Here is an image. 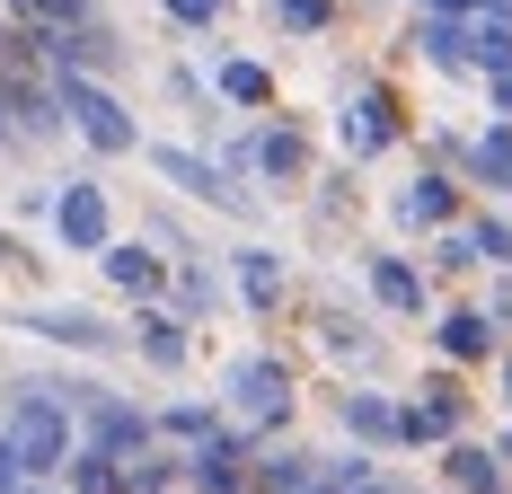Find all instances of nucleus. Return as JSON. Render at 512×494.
Listing matches in <instances>:
<instances>
[{
	"instance_id": "f257e3e1",
	"label": "nucleus",
	"mask_w": 512,
	"mask_h": 494,
	"mask_svg": "<svg viewBox=\"0 0 512 494\" xmlns=\"http://www.w3.org/2000/svg\"><path fill=\"white\" fill-rule=\"evenodd\" d=\"M71 450H80V415H71L45 380L18 389V397H9V415H0V494L45 486L53 468H71Z\"/></svg>"
},
{
	"instance_id": "f03ea898",
	"label": "nucleus",
	"mask_w": 512,
	"mask_h": 494,
	"mask_svg": "<svg viewBox=\"0 0 512 494\" xmlns=\"http://www.w3.org/2000/svg\"><path fill=\"white\" fill-rule=\"evenodd\" d=\"M53 98H62L71 133H80L89 150H106V159H133V150H142V124H133V106L115 98V89L80 80V71H53Z\"/></svg>"
},
{
	"instance_id": "7ed1b4c3",
	"label": "nucleus",
	"mask_w": 512,
	"mask_h": 494,
	"mask_svg": "<svg viewBox=\"0 0 512 494\" xmlns=\"http://www.w3.org/2000/svg\"><path fill=\"white\" fill-rule=\"evenodd\" d=\"M221 415H230V433H274L283 415H292V371L274 362V353H248V362H230V380H221Z\"/></svg>"
},
{
	"instance_id": "20e7f679",
	"label": "nucleus",
	"mask_w": 512,
	"mask_h": 494,
	"mask_svg": "<svg viewBox=\"0 0 512 494\" xmlns=\"http://www.w3.org/2000/svg\"><path fill=\"white\" fill-rule=\"evenodd\" d=\"M80 442L89 450H106L115 468H133V459H151V442H159V424L133 406V397H115V389H98L89 406H80Z\"/></svg>"
},
{
	"instance_id": "39448f33",
	"label": "nucleus",
	"mask_w": 512,
	"mask_h": 494,
	"mask_svg": "<svg viewBox=\"0 0 512 494\" xmlns=\"http://www.w3.org/2000/svg\"><path fill=\"white\" fill-rule=\"evenodd\" d=\"M142 159H151L177 195H195V203H212V212H239V221H248V195H239V177H230L221 159H204V150H177V142H142Z\"/></svg>"
},
{
	"instance_id": "423d86ee",
	"label": "nucleus",
	"mask_w": 512,
	"mask_h": 494,
	"mask_svg": "<svg viewBox=\"0 0 512 494\" xmlns=\"http://www.w3.org/2000/svg\"><path fill=\"white\" fill-rule=\"evenodd\" d=\"M221 168H230V177L301 186V177H309V142H301V133H283V124H256V133H230V142H221Z\"/></svg>"
},
{
	"instance_id": "0eeeda50",
	"label": "nucleus",
	"mask_w": 512,
	"mask_h": 494,
	"mask_svg": "<svg viewBox=\"0 0 512 494\" xmlns=\"http://www.w3.org/2000/svg\"><path fill=\"white\" fill-rule=\"evenodd\" d=\"M18 327H27L36 345H62V353H115L124 345V327H106L98 309H62V300H36Z\"/></svg>"
},
{
	"instance_id": "6e6552de",
	"label": "nucleus",
	"mask_w": 512,
	"mask_h": 494,
	"mask_svg": "<svg viewBox=\"0 0 512 494\" xmlns=\"http://www.w3.org/2000/svg\"><path fill=\"white\" fill-rule=\"evenodd\" d=\"M53 239L80 247V256H106V186H89V177H62V195H53Z\"/></svg>"
},
{
	"instance_id": "1a4fd4ad",
	"label": "nucleus",
	"mask_w": 512,
	"mask_h": 494,
	"mask_svg": "<svg viewBox=\"0 0 512 494\" xmlns=\"http://www.w3.org/2000/svg\"><path fill=\"white\" fill-rule=\"evenodd\" d=\"M256 477V442L248 433H212L204 450H186V486L195 494H248Z\"/></svg>"
},
{
	"instance_id": "9d476101",
	"label": "nucleus",
	"mask_w": 512,
	"mask_h": 494,
	"mask_svg": "<svg viewBox=\"0 0 512 494\" xmlns=\"http://www.w3.org/2000/svg\"><path fill=\"white\" fill-rule=\"evenodd\" d=\"M98 265H106V283H115V292H133V300H159L168 283H177V256H159L151 239H115Z\"/></svg>"
},
{
	"instance_id": "9b49d317",
	"label": "nucleus",
	"mask_w": 512,
	"mask_h": 494,
	"mask_svg": "<svg viewBox=\"0 0 512 494\" xmlns=\"http://www.w3.org/2000/svg\"><path fill=\"white\" fill-rule=\"evenodd\" d=\"M398 133H407V124H398V98H389V89H354V98H345V150H354V159H380Z\"/></svg>"
},
{
	"instance_id": "f8f14e48",
	"label": "nucleus",
	"mask_w": 512,
	"mask_h": 494,
	"mask_svg": "<svg viewBox=\"0 0 512 494\" xmlns=\"http://www.w3.org/2000/svg\"><path fill=\"white\" fill-rule=\"evenodd\" d=\"M398 230H460V186L442 177V168H424V177H407V195H398Z\"/></svg>"
},
{
	"instance_id": "ddd939ff",
	"label": "nucleus",
	"mask_w": 512,
	"mask_h": 494,
	"mask_svg": "<svg viewBox=\"0 0 512 494\" xmlns=\"http://www.w3.org/2000/svg\"><path fill=\"white\" fill-rule=\"evenodd\" d=\"M398 442H460V389L451 380H433V389H415V406H398Z\"/></svg>"
},
{
	"instance_id": "4468645a",
	"label": "nucleus",
	"mask_w": 512,
	"mask_h": 494,
	"mask_svg": "<svg viewBox=\"0 0 512 494\" xmlns=\"http://www.w3.org/2000/svg\"><path fill=\"white\" fill-rule=\"evenodd\" d=\"M433 345H442V362H495V318L468 309V300H451L433 318Z\"/></svg>"
},
{
	"instance_id": "2eb2a0df",
	"label": "nucleus",
	"mask_w": 512,
	"mask_h": 494,
	"mask_svg": "<svg viewBox=\"0 0 512 494\" xmlns=\"http://www.w3.org/2000/svg\"><path fill=\"white\" fill-rule=\"evenodd\" d=\"M336 415H345V433H354L362 450H389V442H398V397H380V389H345Z\"/></svg>"
},
{
	"instance_id": "dca6fc26",
	"label": "nucleus",
	"mask_w": 512,
	"mask_h": 494,
	"mask_svg": "<svg viewBox=\"0 0 512 494\" xmlns=\"http://www.w3.org/2000/svg\"><path fill=\"white\" fill-rule=\"evenodd\" d=\"M0 106L18 115V133H27V142H62V133H71V115H62V98H53V89L9 80V89H0Z\"/></svg>"
},
{
	"instance_id": "f3484780",
	"label": "nucleus",
	"mask_w": 512,
	"mask_h": 494,
	"mask_svg": "<svg viewBox=\"0 0 512 494\" xmlns=\"http://www.w3.org/2000/svg\"><path fill=\"white\" fill-rule=\"evenodd\" d=\"M230 292L248 300V309H274V300H283V256H274V247H239V256H230Z\"/></svg>"
},
{
	"instance_id": "a211bd4d",
	"label": "nucleus",
	"mask_w": 512,
	"mask_h": 494,
	"mask_svg": "<svg viewBox=\"0 0 512 494\" xmlns=\"http://www.w3.org/2000/svg\"><path fill=\"white\" fill-rule=\"evenodd\" d=\"M362 283H371V300H380V309H398V318H415V309H424V274H415L407 256H371V265H362Z\"/></svg>"
},
{
	"instance_id": "6ab92c4d",
	"label": "nucleus",
	"mask_w": 512,
	"mask_h": 494,
	"mask_svg": "<svg viewBox=\"0 0 512 494\" xmlns=\"http://www.w3.org/2000/svg\"><path fill=\"white\" fill-rule=\"evenodd\" d=\"M407 45L424 53L433 71H451V80H468V71H477V62H468V27H460V18H415Z\"/></svg>"
},
{
	"instance_id": "aec40b11",
	"label": "nucleus",
	"mask_w": 512,
	"mask_h": 494,
	"mask_svg": "<svg viewBox=\"0 0 512 494\" xmlns=\"http://www.w3.org/2000/svg\"><path fill=\"white\" fill-rule=\"evenodd\" d=\"M460 168L477 177V186H495V195H512V124H486L477 142H460Z\"/></svg>"
},
{
	"instance_id": "412c9836",
	"label": "nucleus",
	"mask_w": 512,
	"mask_h": 494,
	"mask_svg": "<svg viewBox=\"0 0 512 494\" xmlns=\"http://www.w3.org/2000/svg\"><path fill=\"white\" fill-rule=\"evenodd\" d=\"M133 353H142L151 371H186V318H168V309L133 318Z\"/></svg>"
},
{
	"instance_id": "4be33fe9",
	"label": "nucleus",
	"mask_w": 512,
	"mask_h": 494,
	"mask_svg": "<svg viewBox=\"0 0 512 494\" xmlns=\"http://www.w3.org/2000/svg\"><path fill=\"white\" fill-rule=\"evenodd\" d=\"M442 477H451L460 494H512V486H504V459H495V450H477V442H451V450H442Z\"/></svg>"
},
{
	"instance_id": "5701e85b",
	"label": "nucleus",
	"mask_w": 512,
	"mask_h": 494,
	"mask_svg": "<svg viewBox=\"0 0 512 494\" xmlns=\"http://www.w3.org/2000/svg\"><path fill=\"white\" fill-rule=\"evenodd\" d=\"M212 89L230 106H274V80H265V62H248V53H230V62L212 71Z\"/></svg>"
},
{
	"instance_id": "b1692460",
	"label": "nucleus",
	"mask_w": 512,
	"mask_h": 494,
	"mask_svg": "<svg viewBox=\"0 0 512 494\" xmlns=\"http://www.w3.org/2000/svg\"><path fill=\"white\" fill-rule=\"evenodd\" d=\"M18 18H36L45 36H80V27H98V0H9Z\"/></svg>"
},
{
	"instance_id": "393cba45",
	"label": "nucleus",
	"mask_w": 512,
	"mask_h": 494,
	"mask_svg": "<svg viewBox=\"0 0 512 494\" xmlns=\"http://www.w3.org/2000/svg\"><path fill=\"white\" fill-rule=\"evenodd\" d=\"M151 424H159V442H186V450H204L212 433H230V424H221L212 406H159Z\"/></svg>"
},
{
	"instance_id": "a878e982",
	"label": "nucleus",
	"mask_w": 512,
	"mask_h": 494,
	"mask_svg": "<svg viewBox=\"0 0 512 494\" xmlns=\"http://www.w3.org/2000/svg\"><path fill=\"white\" fill-rule=\"evenodd\" d=\"M468 62H477L486 80H504V71H512V27H504V18H477V27H468Z\"/></svg>"
},
{
	"instance_id": "bb28decb",
	"label": "nucleus",
	"mask_w": 512,
	"mask_h": 494,
	"mask_svg": "<svg viewBox=\"0 0 512 494\" xmlns=\"http://www.w3.org/2000/svg\"><path fill=\"white\" fill-rule=\"evenodd\" d=\"M62 477H71V494H124V468H115V459H106V450H71V468H62Z\"/></svg>"
},
{
	"instance_id": "cd10ccee",
	"label": "nucleus",
	"mask_w": 512,
	"mask_h": 494,
	"mask_svg": "<svg viewBox=\"0 0 512 494\" xmlns=\"http://www.w3.org/2000/svg\"><path fill=\"white\" fill-rule=\"evenodd\" d=\"M468 247H477V265H495V274H512V221L504 212H477V221H460Z\"/></svg>"
},
{
	"instance_id": "c85d7f7f",
	"label": "nucleus",
	"mask_w": 512,
	"mask_h": 494,
	"mask_svg": "<svg viewBox=\"0 0 512 494\" xmlns=\"http://www.w3.org/2000/svg\"><path fill=\"white\" fill-rule=\"evenodd\" d=\"M177 477H186V459H159V450H151V459H133V468H124V494H168Z\"/></svg>"
},
{
	"instance_id": "c756f323",
	"label": "nucleus",
	"mask_w": 512,
	"mask_h": 494,
	"mask_svg": "<svg viewBox=\"0 0 512 494\" xmlns=\"http://www.w3.org/2000/svg\"><path fill=\"white\" fill-rule=\"evenodd\" d=\"M274 18H283L292 36H327V27H336V0H274Z\"/></svg>"
},
{
	"instance_id": "7c9ffc66",
	"label": "nucleus",
	"mask_w": 512,
	"mask_h": 494,
	"mask_svg": "<svg viewBox=\"0 0 512 494\" xmlns=\"http://www.w3.org/2000/svg\"><path fill=\"white\" fill-rule=\"evenodd\" d=\"M177 292H186V318H204L212 300H221V283H212L204 265H195V256H186V265H177Z\"/></svg>"
},
{
	"instance_id": "2f4dec72",
	"label": "nucleus",
	"mask_w": 512,
	"mask_h": 494,
	"mask_svg": "<svg viewBox=\"0 0 512 494\" xmlns=\"http://www.w3.org/2000/svg\"><path fill=\"white\" fill-rule=\"evenodd\" d=\"M318 327H327V345H336V353H354V362H371V336H362V327L345 318V309H318Z\"/></svg>"
},
{
	"instance_id": "473e14b6",
	"label": "nucleus",
	"mask_w": 512,
	"mask_h": 494,
	"mask_svg": "<svg viewBox=\"0 0 512 494\" xmlns=\"http://www.w3.org/2000/svg\"><path fill=\"white\" fill-rule=\"evenodd\" d=\"M159 9H168L177 27H221V18H230V0H159Z\"/></svg>"
},
{
	"instance_id": "72a5a7b5",
	"label": "nucleus",
	"mask_w": 512,
	"mask_h": 494,
	"mask_svg": "<svg viewBox=\"0 0 512 494\" xmlns=\"http://www.w3.org/2000/svg\"><path fill=\"white\" fill-rule=\"evenodd\" d=\"M424 18H460V27H477V18H495V0H415Z\"/></svg>"
},
{
	"instance_id": "f704fd0d",
	"label": "nucleus",
	"mask_w": 512,
	"mask_h": 494,
	"mask_svg": "<svg viewBox=\"0 0 512 494\" xmlns=\"http://www.w3.org/2000/svg\"><path fill=\"white\" fill-rule=\"evenodd\" d=\"M433 265H442V274H460V265H477V247H468V230H442V239H433Z\"/></svg>"
},
{
	"instance_id": "c9c22d12",
	"label": "nucleus",
	"mask_w": 512,
	"mask_h": 494,
	"mask_svg": "<svg viewBox=\"0 0 512 494\" xmlns=\"http://www.w3.org/2000/svg\"><path fill=\"white\" fill-rule=\"evenodd\" d=\"M486 318H495V327H512V274L495 283V292H486Z\"/></svg>"
},
{
	"instance_id": "e433bc0d",
	"label": "nucleus",
	"mask_w": 512,
	"mask_h": 494,
	"mask_svg": "<svg viewBox=\"0 0 512 494\" xmlns=\"http://www.w3.org/2000/svg\"><path fill=\"white\" fill-rule=\"evenodd\" d=\"M486 89H495V124H512V71H504V80H486Z\"/></svg>"
},
{
	"instance_id": "4c0bfd02",
	"label": "nucleus",
	"mask_w": 512,
	"mask_h": 494,
	"mask_svg": "<svg viewBox=\"0 0 512 494\" xmlns=\"http://www.w3.org/2000/svg\"><path fill=\"white\" fill-rule=\"evenodd\" d=\"M495 459H504V468H512V433H504V442H495Z\"/></svg>"
},
{
	"instance_id": "58836bf2",
	"label": "nucleus",
	"mask_w": 512,
	"mask_h": 494,
	"mask_svg": "<svg viewBox=\"0 0 512 494\" xmlns=\"http://www.w3.org/2000/svg\"><path fill=\"white\" fill-rule=\"evenodd\" d=\"M504 406H512V353H504Z\"/></svg>"
},
{
	"instance_id": "ea45409f",
	"label": "nucleus",
	"mask_w": 512,
	"mask_h": 494,
	"mask_svg": "<svg viewBox=\"0 0 512 494\" xmlns=\"http://www.w3.org/2000/svg\"><path fill=\"white\" fill-rule=\"evenodd\" d=\"M0 265H9V239H0Z\"/></svg>"
},
{
	"instance_id": "a19ab883",
	"label": "nucleus",
	"mask_w": 512,
	"mask_h": 494,
	"mask_svg": "<svg viewBox=\"0 0 512 494\" xmlns=\"http://www.w3.org/2000/svg\"><path fill=\"white\" fill-rule=\"evenodd\" d=\"M27 494H53V486H27Z\"/></svg>"
}]
</instances>
